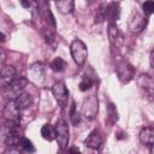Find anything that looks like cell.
Segmentation results:
<instances>
[{"mask_svg": "<svg viewBox=\"0 0 154 154\" xmlns=\"http://www.w3.org/2000/svg\"><path fill=\"white\" fill-rule=\"evenodd\" d=\"M119 17V7L117 2H111L103 10V19H107L109 23H116Z\"/></svg>", "mask_w": 154, "mask_h": 154, "instance_id": "12", "label": "cell"}, {"mask_svg": "<svg viewBox=\"0 0 154 154\" xmlns=\"http://www.w3.org/2000/svg\"><path fill=\"white\" fill-rule=\"evenodd\" d=\"M70 51H71V55H72V59L76 63V65L83 66L88 58V49H87L85 43L82 40L76 38L71 42Z\"/></svg>", "mask_w": 154, "mask_h": 154, "instance_id": "1", "label": "cell"}, {"mask_svg": "<svg viewBox=\"0 0 154 154\" xmlns=\"http://www.w3.org/2000/svg\"><path fill=\"white\" fill-rule=\"evenodd\" d=\"M108 117L111 119L112 123H116L118 120V114H117V109H116V106L113 103H109L108 105Z\"/></svg>", "mask_w": 154, "mask_h": 154, "instance_id": "26", "label": "cell"}, {"mask_svg": "<svg viewBox=\"0 0 154 154\" xmlns=\"http://www.w3.org/2000/svg\"><path fill=\"white\" fill-rule=\"evenodd\" d=\"M91 85H93V81L90 79V77L83 76V78L79 82V85L78 87H79V90L81 91H87V90H89L91 88Z\"/></svg>", "mask_w": 154, "mask_h": 154, "instance_id": "22", "label": "cell"}, {"mask_svg": "<svg viewBox=\"0 0 154 154\" xmlns=\"http://www.w3.org/2000/svg\"><path fill=\"white\" fill-rule=\"evenodd\" d=\"M108 38H109L111 45L114 47H118L123 43V35L120 30L118 29V26L116 25V23L108 24Z\"/></svg>", "mask_w": 154, "mask_h": 154, "instance_id": "11", "label": "cell"}, {"mask_svg": "<svg viewBox=\"0 0 154 154\" xmlns=\"http://www.w3.org/2000/svg\"><path fill=\"white\" fill-rule=\"evenodd\" d=\"M5 35L2 34V32H0V43H2V42H5Z\"/></svg>", "mask_w": 154, "mask_h": 154, "instance_id": "29", "label": "cell"}, {"mask_svg": "<svg viewBox=\"0 0 154 154\" xmlns=\"http://www.w3.org/2000/svg\"><path fill=\"white\" fill-rule=\"evenodd\" d=\"M17 77V71L13 65H4L0 70V85L7 88Z\"/></svg>", "mask_w": 154, "mask_h": 154, "instance_id": "8", "label": "cell"}, {"mask_svg": "<svg viewBox=\"0 0 154 154\" xmlns=\"http://www.w3.org/2000/svg\"><path fill=\"white\" fill-rule=\"evenodd\" d=\"M28 78H25V77H16L14 78V81L11 83V85H10V88H11V91H12V94H13V96L16 97V96H18L20 93H23L24 91V89H25V87L28 85Z\"/></svg>", "mask_w": 154, "mask_h": 154, "instance_id": "14", "label": "cell"}, {"mask_svg": "<svg viewBox=\"0 0 154 154\" xmlns=\"http://www.w3.org/2000/svg\"><path fill=\"white\" fill-rule=\"evenodd\" d=\"M41 135L45 140L47 141H52L55 138V129L51 125V124H45L41 128Z\"/></svg>", "mask_w": 154, "mask_h": 154, "instance_id": "20", "label": "cell"}, {"mask_svg": "<svg viewBox=\"0 0 154 154\" xmlns=\"http://www.w3.org/2000/svg\"><path fill=\"white\" fill-rule=\"evenodd\" d=\"M84 144H85V147H88L90 149H99L102 144V138L97 131H93L84 140Z\"/></svg>", "mask_w": 154, "mask_h": 154, "instance_id": "16", "label": "cell"}, {"mask_svg": "<svg viewBox=\"0 0 154 154\" xmlns=\"http://www.w3.org/2000/svg\"><path fill=\"white\" fill-rule=\"evenodd\" d=\"M70 120L73 125H77L79 123V114L77 113L76 111V105L75 102H72V106H71V109H70Z\"/></svg>", "mask_w": 154, "mask_h": 154, "instance_id": "24", "label": "cell"}, {"mask_svg": "<svg viewBox=\"0 0 154 154\" xmlns=\"http://www.w3.org/2000/svg\"><path fill=\"white\" fill-rule=\"evenodd\" d=\"M20 4H22L23 7L30 8V6H31V0H20Z\"/></svg>", "mask_w": 154, "mask_h": 154, "instance_id": "28", "label": "cell"}, {"mask_svg": "<svg viewBox=\"0 0 154 154\" xmlns=\"http://www.w3.org/2000/svg\"><path fill=\"white\" fill-rule=\"evenodd\" d=\"M42 35L47 43H52L54 41V31H53V29H49V26L42 28Z\"/></svg>", "mask_w": 154, "mask_h": 154, "instance_id": "23", "label": "cell"}, {"mask_svg": "<svg viewBox=\"0 0 154 154\" xmlns=\"http://www.w3.org/2000/svg\"><path fill=\"white\" fill-rule=\"evenodd\" d=\"M97 111H99V101H97L96 96L90 95V96L85 97L82 103L81 114L85 119H94L97 114Z\"/></svg>", "mask_w": 154, "mask_h": 154, "instance_id": "5", "label": "cell"}, {"mask_svg": "<svg viewBox=\"0 0 154 154\" xmlns=\"http://www.w3.org/2000/svg\"><path fill=\"white\" fill-rule=\"evenodd\" d=\"M5 60H6V53L4 52L2 48H0V70H1L2 66L5 65Z\"/></svg>", "mask_w": 154, "mask_h": 154, "instance_id": "27", "label": "cell"}, {"mask_svg": "<svg viewBox=\"0 0 154 154\" xmlns=\"http://www.w3.org/2000/svg\"><path fill=\"white\" fill-rule=\"evenodd\" d=\"M28 81L32 84L41 87L45 82V66L42 63H34L28 69Z\"/></svg>", "mask_w": 154, "mask_h": 154, "instance_id": "4", "label": "cell"}, {"mask_svg": "<svg viewBox=\"0 0 154 154\" xmlns=\"http://www.w3.org/2000/svg\"><path fill=\"white\" fill-rule=\"evenodd\" d=\"M128 26H129V30L132 34H138V32H141L144 29V26H146V19L137 11H134L131 13V16L129 17Z\"/></svg>", "mask_w": 154, "mask_h": 154, "instance_id": "7", "label": "cell"}, {"mask_svg": "<svg viewBox=\"0 0 154 154\" xmlns=\"http://www.w3.org/2000/svg\"><path fill=\"white\" fill-rule=\"evenodd\" d=\"M140 142L143 146H148V147H153L154 143V130L150 126L143 128L140 132Z\"/></svg>", "mask_w": 154, "mask_h": 154, "instance_id": "15", "label": "cell"}, {"mask_svg": "<svg viewBox=\"0 0 154 154\" xmlns=\"http://www.w3.org/2000/svg\"><path fill=\"white\" fill-rule=\"evenodd\" d=\"M116 70H117V75L119 77V79L122 82H125V83L131 81L134 77V73H135V69L128 61H120L117 65Z\"/></svg>", "mask_w": 154, "mask_h": 154, "instance_id": "9", "label": "cell"}, {"mask_svg": "<svg viewBox=\"0 0 154 154\" xmlns=\"http://www.w3.org/2000/svg\"><path fill=\"white\" fill-rule=\"evenodd\" d=\"M52 93H53L57 102L59 103V106L65 107L67 103V99H69V91H67L65 83L63 81H57L52 85Z\"/></svg>", "mask_w": 154, "mask_h": 154, "instance_id": "6", "label": "cell"}, {"mask_svg": "<svg viewBox=\"0 0 154 154\" xmlns=\"http://www.w3.org/2000/svg\"><path fill=\"white\" fill-rule=\"evenodd\" d=\"M70 152H79V150H78L77 148H71V149H70Z\"/></svg>", "mask_w": 154, "mask_h": 154, "instance_id": "30", "label": "cell"}, {"mask_svg": "<svg viewBox=\"0 0 154 154\" xmlns=\"http://www.w3.org/2000/svg\"><path fill=\"white\" fill-rule=\"evenodd\" d=\"M49 66H51V69H52L54 72H63V71L66 69V63H65V60H64L63 58L57 57V58H54V59L51 61Z\"/></svg>", "mask_w": 154, "mask_h": 154, "instance_id": "19", "label": "cell"}, {"mask_svg": "<svg viewBox=\"0 0 154 154\" xmlns=\"http://www.w3.org/2000/svg\"><path fill=\"white\" fill-rule=\"evenodd\" d=\"M14 102H16V105L18 106V108L20 111H24V109L29 108L32 105V96H31L30 93L23 91L18 96L14 97Z\"/></svg>", "mask_w": 154, "mask_h": 154, "instance_id": "13", "label": "cell"}, {"mask_svg": "<svg viewBox=\"0 0 154 154\" xmlns=\"http://www.w3.org/2000/svg\"><path fill=\"white\" fill-rule=\"evenodd\" d=\"M18 146H20V148L25 152H35V148H34L31 141H29L26 137H20L19 142H18Z\"/></svg>", "mask_w": 154, "mask_h": 154, "instance_id": "21", "label": "cell"}, {"mask_svg": "<svg viewBox=\"0 0 154 154\" xmlns=\"http://www.w3.org/2000/svg\"><path fill=\"white\" fill-rule=\"evenodd\" d=\"M58 11L63 14H69L75 8V0H55Z\"/></svg>", "mask_w": 154, "mask_h": 154, "instance_id": "18", "label": "cell"}, {"mask_svg": "<svg viewBox=\"0 0 154 154\" xmlns=\"http://www.w3.org/2000/svg\"><path fill=\"white\" fill-rule=\"evenodd\" d=\"M41 16L42 18L46 20V23L48 24V26L51 25L52 29L55 28V20H54V17L51 12V8H49V1L48 0H43L42 5H41Z\"/></svg>", "mask_w": 154, "mask_h": 154, "instance_id": "17", "label": "cell"}, {"mask_svg": "<svg viewBox=\"0 0 154 154\" xmlns=\"http://www.w3.org/2000/svg\"><path fill=\"white\" fill-rule=\"evenodd\" d=\"M20 109L18 108V106L16 105L14 100H11L6 103L5 108H4V119L6 120V123L11 126H18L20 123Z\"/></svg>", "mask_w": 154, "mask_h": 154, "instance_id": "2", "label": "cell"}, {"mask_svg": "<svg viewBox=\"0 0 154 154\" xmlns=\"http://www.w3.org/2000/svg\"><path fill=\"white\" fill-rule=\"evenodd\" d=\"M137 84H138L140 89H142L144 91L146 95H148V96L153 95L154 82H153V78L149 75H141L137 79Z\"/></svg>", "mask_w": 154, "mask_h": 154, "instance_id": "10", "label": "cell"}, {"mask_svg": "<svg viewBox=\"0 0 154 154\" xmlns=\"http://www.w3.org/2000/svg\"><path fill=\"white\" fill-rule=\"evenodd\" d=\"M55 129V140L59 146V148L61 150H64L67 144H69V140H70V135H69V125L64 119H59L54 126Z\"/></svg>", "mask_w": 154, "mask_h": 154, "instance_id": "3", "label": "cell"}, {"mask_svg": "<svg viewBox=\"0 0 154 154\" xmlns=\"http://www.w3.org/2000/svg\"><path fill=\"white\" fill-rule=\"evenodd\" d=\"M143 11H144L147 17L152 16V13L154 11V1L153 0H146L143 4Z\"/></svg>", "mask_w": 154, "mask_h": 154, "instance_id": "25", "label": "cell"}]
</instances>
